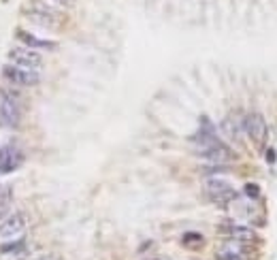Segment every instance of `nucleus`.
I'll list each match as a JSON object with an SVG mask.
<instances>
[{"mask_svg": "<svg viewBox=\"0 0 277 260\" xmlns=\"http://www.w3.org/2000/svg\"><path fill=\"white\" fill-rule=\"evenodd\" d=\"M21 118L19 96L13 90L0 88V128H15Z\"/></svg>", "mask_w": 277, "mask_h": 260, "instance_id": "obj_1", "label": "nucleus"}, {"mask_svg": "<svg viewBox=\"0 0 277 260\" xmlns=\"http://www.w3.org/2000/svg\"><path fill=\"white\" fill-rule=\"evenodd\" d=\"M205 192H207V196L213 200V203H218V205H228V203H232V200L239 198L237 190H234L228 182L218 179V177L207 179V182H205Z\"/></svg>", "mask_w": 277, "mask_h": 260, "instance_id": "obj_2", "label": "nucleus"}, {"mask_svg": "<svg viewBox=\"0 0 277 260\" xmlns=\"http://www.w3.org/2000/svg\"><path fill=\"white\" fill-rule=\"evenodd\" d=\"M9 64L28 70H37L39 66H43V56L28 47H13L9 52Z\"/></svg>", "mask_w": 277, "mask_h": 260, "instance_id": "obj_3", "label": "nucleus"}, {"mask_svg": "<svg viewBox=\"0 0 277 260\" xmlns=\"http://www.w3.org/2000/svg\"><path fill=\"white\" fill-rule=\"evenodd\" d=\"M2 77L13 85H21V88H30L41 81V75L37 70H28V68H19L13 64H4L2 66Z\"/></svg>", "mask_w": 277, "mask_h": 260, "instance_id": "obj_4", "label": "nucleus"}, {"mask_svg": "<svg viewBox=\"0 0 277 260\" xmlns=\"http://www.w3.org/2000/svg\"><path fill=\"white\" fill-rule=\"evenodd\" d=\"M243 130L252 136L256 143H265V141H267L269 126H267V120L262 118V113H258V111H252V113L245 115V120H243Z\"/></svg>", "mask_w": 277, "mask_h": 260, "instance_id": "obj_5", "label": "nucleus"}, {"mask_svg": "<svg viewBox=\"0 0 277 260\" xmlns=\"http://www.w3.org/2000/svg\"><path fill=\"white\" fill-rule=\"evenodd\" d=\"M26 230V215L24 213H9L0 222V239H17Z\"/></svg>", "mask_w": 277, "mask_h": 260, "instance_id": "obj_6", "label": "nucleus"}, {"mask_svg": "<svg viewBox=\"0 0 277 260\" xmlns=\"http://www.w3.org/2000/svg\"><path fill=\"white\" fill-rule=\"evenodd\" d=\"M196 154L201 156L203 160L211 162V164H226V162L234 160V151L228 145H224L222 141L216 143V145H211V147H205L201 151H196Z\"/></svg>", "mask_w": 277, "mask_h": 260, "instance_id": "obj_7", "label": "nucleus"}, {"mask_svg": "<svg viewBox=\"0 0 277 260\" xmlns=\"http://www.w3.org/2000/svg\"><path fill=\"white\" fill-rule=\"evenodd\" d=\"M21 162H24V156H21V151L15 149L13 145H6L0 149V173H2V175L19 169Z\"/></svg>", "mask_w": 277, "mask_h": 260, "instance_id": "obj_8", "label": "nucleus"}, {"mask_svg": "<svg viewBox=\"0 0 277 260\" xmlns=\"http://www.w3.org/2000/svg\"><path fill=\"white\" fill-rule=\"evenodd\" d=\"M245 256V248L241 241H234V239H228L226 243H222L216 252V258L218 260H243Z\"/></svg>", "mask_w": 277, "mask_h": 260, "instance_id": "obj_9", "label": "nucleus"}, {"mask_svg": "<svg viewBox=\"0 0 277 260\" xmlns=\"http://www.w3.org/2000/svg\"><path fill=\"white\" fill-rule=\"evenodd\" d=\"M220 233L226 235L228 239H234V241H241V243H245V241H252L254 239V230L252 228H247V226H239V224H224L222 228H220Z\"/></svg>", "mask_w": 277, "mask_h": 260, "instance_id": "obj_10", "label": "nucleus"}, {"mask_svg": "<svg viewBox=\"0 0 277 260\" xmlns=\"http://www.w3.org/2000/svg\"><path fill=\"white\" fill-rule=\"evenodd\" d=\"M26 17L30 19L32 24L43 26V28H55V24H58V15L47 13V11H41V9H37V6H32L30 11H26Z\"/></svg>", "mask_w": 277, "mask_h": 260, "instance_id": "obj_11", "label": "nucleus"}, {"mask_svg": "<svg viewBox=\"0 0 277 260\" xmlns=\"http://www.w3.org/2000/svg\"><path fill=\"white\" fill-rule=\"evenodd\" d=\"M17 39L24 43V47H28V49H54V43H49V41H43V39H39V37H34V34H30V32H26V30H19L17 32Z\"/></svg>", "mask_w": 277, "mask_h": 260, "instance_id": "obj_12", "label": "nucleus"}, {"mask_svg": "<svg viewBox=\"0 0 277 260\" xmlns=\"http://www.w3.org/2000/svg\"><path fill=\"white\" fill-rule=\"evenodd\" d=\"M70 2H73V0H39L34 6H37V9H41V11H47V13H54V15H58V11L66 9Z\"/></svg>", "mask_w": 277, "mask_h": 260, "instance_id": "obj_13", "label": "nucleus"}, {"mask_svg": "<svg viewBox=\"0 0 277 260\" xmlns=\"http://www.w3.org/2000/svg\"><path fill=\"white\" fill-rule=\"evenodd\" d=\"M11 209V194L9 192H0V218H6Z\"/></svg>", "mask_w": 277, "mask_h": 260, "instance_id": "obj_14", "label": "nucleus"}, {"mask_svg": "<svg viewBox=\"0 0 277 260\" xmlns=\"http://www.w3.org/2000/svg\"><path fill=\"white\" fill-rule=\"evenodd\" d=\"M222 130L230 136V139H239V126H237V124H232V120H230V118L222 122Z\"/></svg>", "mask_w": 277, "mask_h": 260, "instance_id": "obj_15", "label": "nucleus"}, {"mask_svg": "<svg viewBox=\"0 0 277 260\" xmlns=\"http://www.w3.org/2000/svg\"><path fill=\"white\" fill-rule=\"evenodd\" d=\"M183 245H188V248H192V243H196V245H201L203 243V237L198 235V233H186L183 235Z\"/></svg>", "mask_w": 277, "mask_h": 260, "instance_id": "obj_16", "label": "nucleus"}, {"mask_svg": "<svg viewBox=\"0 0 277 260\" xmlns=\"http://www.w3.org/2000/svg\"><path fill=\"white\" fill-rule=\"evenodd\" d=\"M21 250H26V243H24V241L4 243V248H2V252H4V254H11V252H21Z\"/></svg>", "mask_w": 277, "mask_h": 260, "instance_id": "obj_17", "label": "nucleus"}, {"mask_svg": "<svg viewBox=\"0 0 277 260\" xmlns=\"http://www.w3.org/2000/svg\"><path fill=\"white\" fill-rule=\"evenodd\" d=\"M243 192H245V196H250V198H258V194H260V188L256 186V184H245Z\"/></svg>", "mask_w": 277, "mask_h": 260, "instance_id": "obj_18", "label": "nucleus"}, {"mask_svg": "<svg viewBox=\"0 0 277 260\" xmlns=\"http://www.w3.org/2000/svg\"><path fill=\"white\" fill-rule=\"evenodd\" d=\"M265 158H267V162H269V164H273V162H275V149H267Z\"/></svg>", "mask_w": 277, "mask_h": 260, "instance_id": "obj_19", "label": "nucleus"}, {"mask_svg": "<svg viewBox=\"0 0 277 260\" xmlns=\"http://www.w3.org/2000/svg\"><path fill=\"white\" fill-rule=\"evenodd\" d=\"M41 260H54V258H41Z\"/></svg>", "mask_w": 277, "mask_h": 260, "instance_id": "obj_20", "label": "nucleus"}]
</instances>
